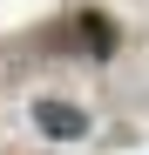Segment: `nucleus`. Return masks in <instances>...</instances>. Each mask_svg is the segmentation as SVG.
<instances>
[{
	"mask_svg": "<svg viewBox=\"0 0 149 155\" xmlns=\"http://www.w3.org/2000/svg\"><path fill=\"white\" fill-rule=\"evenodd\" d=\"M41 128H47V135H81V115H74V108H54V101H47V108H41Z\"/></svg>",
	"mask_w": 149,
	"mask_h": 155,
	"instance_id": "1",
	"label": "nucleus"
}]
</instances>
